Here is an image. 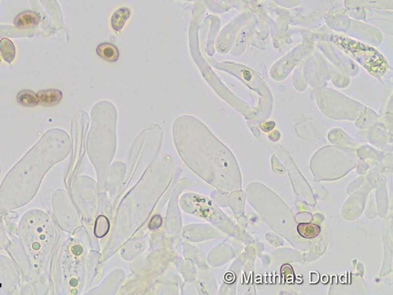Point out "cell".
Wrapping results in <instances>:
<instances>
[{"instance_id": "ba28073f", "label": "cell", "mask_w": 393, "mask_h": 295, "mask_svg": "<svg viewBox=\"0 0 393 295\" xmlns=\"http://www.w3.org/2000/svg\"><path fill=\"white\" fill-rule=\"evenodd\" d=\"M18 103L23 106H36L40 104L38 95L29 90H23L17 96Z\"/></svg>"}, {"instance_id": "52a82bcc", "label": "cell", "mask_w": 393, "mask_h": 295, "mask_svg": "<svg viewBox=\"0 0 393 295\" xmlns=\"http://www.w3.org/2000/svg\"><path fill=\"white\" fill-rule=\"evenodd\" d=\"M0 53L7 63H11L16 56V48L11 40L3 38L0 40Z\"/></svg>"}, {"instance_id": "8992f818", "label": "cell", "mask_w": 393, "mask_h": 295, "mask_svg": "<svg viewBox=\"0 0 393 295\" xmlns=\"http://www.w3.org/2000/svg\"><path fill=\"white\" fill-rule=\"evenodd\" d=\"M131 15V10L128 7H122L116 10L111 18V26L113 29L120 32L124 28Z\"/></svg>"}, {"instance_id": "9c48e42d", "label": "cell", "mask_w": 393, "mask_h": 295, "mask_svg": "<svg viewBox=\"0 0 393 295\" xmlns=\"http://www.w3.org/2000/svg\"><path fill=\"white\" fill-rule=\"evenodd\" d=\"M299 235L305 239H313L320 232V227L311 223H300L298 227Z\"/></svg>"}, {"instance_id": "4fadbf2b", "label": "cell", "mask_w": 393, "mask_h": 295, "mask_svg": "<svg viewBox=\"0 0 393 295\" xmlns=\"http://www.w3.org/2000/svg\"><path fill=\"white\" fill-rule=\"evenodd\" d=\"M72 253L76 255H80L83 252V249L80 246H74L72 249Z\"/></svg>"}, {"instance_id": "5b68a950", "label": "cell", "mask_w": 393, "mask_h": 295, "mask_svg": "<svg viewBox=\"0 0 393 295\" xmlns=\"http://www.w3.org/2000/svg\"><path fill=\"white\" fill-rule=\"evenodd\" d=\"M35 30L32 28H20L10 25H0V38L2 37H24L34 36Z\"/></svg>"}, {"instance_id": "6da1fadb", "label": "cell", "mask_w": 393, "mask_h": 295, "mask_svg": "<svg viewBox=\"0 0 393 295\" xmlns=\"http://www.w3.org/2000/svg\"><path fill=\"white\" fill-rule=\"evenodd\" d=\"M333 40L340 48L355 58L374 76H382L386 72L387 62L382 54L374 48L341 36H335Z\"/></svg>"}, {"instance_id": "30bf717a", "label": "cell", "mask_w": 393, "mask_h": 295, "mask_svg": "<svg viewBox=\"0 0 393 295\" xmlns=\"http://www.w3.org/2000/svg\"><path fill=\"white\" fill-rule=\"evenodd\" d=\"M110 230V222L105 216H99L96 221L94 234L98 238L104 237Z\"/></svg>"}, {"instance_id": "7c38bea8", "label": "cell", "mask_w": 393, "mask_h": 295, "mask_svg": "<svg viewBox=\"0 0 393 295\" xmlns=\"http://www.w3.org/2000/svg\"><path fill=\"white\" fill-rule=\"evenodd\" d=\"M275 125H276L275 122H266V123H264V124H262L261 128L263 129V131H264V132H270L271 130L273 129Z\"/></svg>"}, {"instance_id": "8fae6325", "label": "cell", "mask_w": 393, "mask_h": 295, "mask_svg": "<svg viewBox=\"0 0 393 295\" xmlns=\"http://www.w3.org/2000/svg\"><path fill=\"white\" fill-rule=\"evenodd\" d=\"M162 223V217L160 215H155L154 218H152L151 221L149 223V227L152 230L158 229V227H161Z\"/></svg>"}, {"instance_id": "7a4b0ae2", "label": "cell", "mask_w": 393, "mask_h": 295, "mask_svg": "<svg viewBox=\"0 0 393 295\" xmlns=\"http://www.w3.org/2000/svg\"><path fill=\"white\" fill-rule=\"evenodd\" d=\"M40 22L38 13L34 11H24L18 14L14 19V25L18 28H32L37 26Z\"/></svg>"}, {"instance_id": "277c9868", "label": "cell", "mask_w": 393, "mask_h": 295, "mask_svg": "<svg viewBox=\"0 0 393 295\" xmlns=\"http://www.w3.org/2000/svg\"><path fill=\"white\" fill-rule=\"evenodd\" d=\"M40 103L42 106H53L59 103L62 100V92L57 89L40 91L38 94Z\"/></svg>"}, {"instance_id": "3957f363", "label": "cell", "mask_w": 393, "mask_h": 295, "mask_svg": "<svg viewBox=\"0 0 393 295\" xmlns=\"http://www.w3.org/2000/svg\"><path fill=\"white\" fill-rule=\"evenodd\" d=\"M98 57L108 62H115L119 59L120 53L116 46L109 43H103L98 45L96 49Z\"/></svg>"}]
</instances>
